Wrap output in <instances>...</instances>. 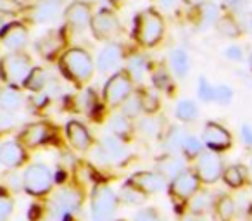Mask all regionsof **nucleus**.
<instances>
[{
	"label": "nucleus",
	"mask_w": 252,
	"mask_h": 221,
	"mask_svg": "<svg viewBox=\"0 0 252 221\" xmlns=\"http://www.w3.org/2000/svg\"><path fill=\"white\" fill-rule=\"evenodd\" d=\"M45 85H47L45 69H42V67H33V69L30 71L28 78H26L25 87L30 88V90H33V92H38V90H42Z\"/></svg>",
	"instance_id": "31"
},
{
	"label": "nucleus",
	"mask_w": 252,
	"mask_h": 221,
	"mask_svg": "<svg viewBox=\"0 0 252 221\" xmlns=\"http://www.w3.org/2000/svg\"><path fill=\"white\" fill-rule=\"evenodd\" d=\"M224 56H226L228 61H242L244 59V50H242V47L238 45H230L226 50H224Z\"/></svg>",
	"instance_id": "45"
},
{
	"label": "nucleus",
	"mask_w": 252,
	"mask_h": 221,
	"mask_svg": "<svg viewBox=\"0 0 252 221\" xmlns=\"http://www.w3.org/2000/svg\"><path fill=\"white\" fill-rule=\"evenodd\" d=\"M0 38L4 42V45L11 50H21L23 47L28 42V30L19 23H11L5 25L4 28L0 30Z\"/></svg>",
	"instance_id": "13"
},
{
	"label": "nucleus",
	"mask_w": 252,
	"mask_h": 221,
	"mask_svg": "<svg viewBox=\"0 0 252 221\" xmlns=\"http://www.w3.org/2000/svg\"><path fill=\"white\" fill-rule=\"evenodd\" d=\"M189 200H190V202H189L190 211H192L193 216L204 214L211 207V204H213V199H211V195H209V193H206V192L195 193V195H192Z\"/></svg>",
	"instance_id": "27"
},
{
	"label": "nucleus",
	"mask_w": 252,
	"mask_h": 221,
	"mask_svg": "<svg viewBox=\"0 0 252 221\" xmlns=\"http://www.w3.org/2000/svg\"><path fill=\"white\" fill-rule=\"evenodd\" d=\"M118 206V197L111 187L97 185L92 193V220L94 221H109Z\"/></svg>",
	"instance_id": "6"
},
{
	"label": "nucleus",
	"mask_w": 252,
	"mask_h": 221,
	"mask_svg": "<svg viewBox=\"0 0 252 221\" xmlns=\"http://www.w3.org/2000/svg\"><path fill=\"white\" fill-rule=\"evenodd\" d=\"M59 12V2L57 0H42L33 11V19L36 23H49L56 18Z\"/></svg>",
	"instance_id": "21"
},
{
	"label": "nucleus",
	"mask_w": 252,
	"mask_h": 221,
	"mask_svg": "<svg viewBox=\"0 0 252 221\" xmlns=\"http://www.w3.org/2000/svg\"><path fill=\"white\" fill-rule=\"evenodd\" d=\"M111 2H112V0H111ZM114 2H119V0H114Z\"/></svg>",
	"instance_id": "54"
},
{
	"label": "nucleus",
	"mask_w": 252,
	"mask_h": 221,
	"mask_svg": "<svg viewBox=\"0 0 252 221\" xmlns=\"http://www.w3.org/2000/svg\"><path fill=\"white\" fill-rule=\"evenodd\" d=\"M175 2H176V0H159V5H161L164 11H169V9H173Z\"/></svg>",
	"instance_id": "49"
},
{
	"label": "nucleus",
	"mask_w": 252,
	"mask_h": 221,
	"mask_svg": "<svg viewBox=\"0 0 252 221\" xmlns=\"http://www.w3.org/2000/svg\"><path fill=\"white\" fill-rule=\"evenodd\" d=\"M23 104V95L19 90L16 88H4V90H0V107L11 113L14 109L21 107Z\"/></svg>",
	"instance_id": "24"
},
{
	"label": "nucleus",
	"mask_w": 252,
	"mask_h": 221,
	"mask_svg": "<svg viewBox=\"0 0 252 221\" xmlns=\"http://www.w3.org/2000/svg\"><path fill=\"white\" fill-rule=\"evenodd\" d=\"M61 69L63 73L74 81L76 85H85L94 74V61L90 54L83 49H69L61 57Z\"/></svg>",
	"instance_id": "1"
},
{
	"label": "nucleus",
	"mask_w": 252,
	"mask_h": 221,
	"mask_svg": "<svg viewBox=\"0 0 252 221\" xmlns=\"http://www.w3.org/2000/svg\"><path fill=\"white\" fill-rule=\"evenodd\" d=\"M182 151L187 158H199L204 152V142L199 140L197 137H193V135H187L185 140H183Z\"/></svg>",
	"instance_id": "33"
},
{
	"label": "nucleus",
	"mask_w": 252,
	"mask_h": 221,
	"mask_svg": "<svg viewBox=\"0 0 252 221\" xmlns=\"http://www.w3.org/2000/svg\"><path fill=\"white\" fill-rule=\"evenodd\" d=\"M32 71V61L25 54H7L0 59V78L11 87L25 83Z\"/></svg>",
	"instance_id": "3"
},
{
	"label": "nucleus",
	"mask_w": 252,
	"mask_h": 221,
	"mask_svg": "<svg viewBox=\"0 0 252 221\" xmlns=\"http://www.w3.org/2000/svg\"><path fill=\"white\" fill-rule=\"evenodd\" d=\"M185 131L182 130V128H178V126H175V128H171L169 130V133H168V137H166V140H164V147H166V151H169V152H180L182 151V145H183V140H185Z\"/></svg>",
	"instance_id": "32"
},
{
	"label": "nucleus",
	"mask_w": 252,
	"mask_h": 221,
	"mask_svg": "<svg viewBox=\"0 0 252 221\" xmlns=\"http://www.w3.org/2000/svg\"><path fill=\"white\" fill-rule=\"evenodd\" d=\"M140 97V102H142V109H144V113L147 114H152L158 111L159 107V97L154 90H144L138 94Z\"/></svg>",
	"instance_id": "36"
},
{
	"label": "nucleus",
	"mask_w": 252,
	"mask_h": 221,
	"mask_svg": "<svg viewBox=\"0 0 252 221\" xmlns=\"http://www.w3.org/2000/svg\"><path fill=\"white\" fill-rule=\"evenodd\" d=\"M121 61H123V49L118 43H109L98 54L97 66L102 73H107V71L116 69L121 64Z\"/></svg>",
	"instance_id": "17"
},
{
	"label": "nucleus",
	"mask_w": 252,
	"mask_h": 221,
	"mask_svg": "<svg viewBox=\"0 0 252 221\" xmlns=\"http://www.w3.org/2000/svg\"><path fill=\"white\" fill-rule=\"evenodd\" d=\"M133 221H161V216L154 207H145L135 214Z\"/></svg>",
	"instance_id": "43"
},
{
	"label": "nucleus",
	"mask_w": 252,
	"mask_h": 221,
	"mask_svg": "<svg viewBox=\"0 0 252 221\" xmlns=\"http://www.w3.org/2000/svg\"><path fill=\"white\" fill-rule=\"evenodd\" d=\"M224 4L230 9H233V11H240V9H244V5L247 4V0H224Z\"/></svg>",
	"instance_id": "47"
},
{
	"label": "nucleus",
	"mask_w": 252,
	"mask_h": 221,
	"mask_svg": "<svg viewBox=\"0 0 252 221\" xmlns=\"http://www.w3.org/2000/svg\"><path fill=\"white\" fill-rule=\"evenodd\" d=\"M131 90H133L131 76L126 71H119V73L112 74L107 83H105L104 97L111 105H119L130 97Z\"/></svg>",
	"instance_id": "7"
},
{
	"label": "nucleus",
	"mask_w": 252,
	"mask_h": 221,
	"mask_svg": "<svg viewBox=\"0 0 252 221\" xmlns=\"http://www.w3.org/2000/svg\"><path fill=\"white\" fill-rule=\"evenodd\" d=\"M0 28H4V19H2V16H0Z\"/></svg>",
	"instance_id": "51"
},
{
	"label": "nucleus",
	"mask_w": 252,
	"mask_h": 221,
	"mask_svg": "<svg viewBox=\"0 0 252 221\" xmlns=\"http://www.w3.org/2000/svg\"><path fill=\"white\" fill-rule=\"evenodd\" d=\"M138 128H140L142 133L147 135V137H154V135L159 133L161 125H159V120H154V118H145V120L140 121Z\"/></svg>",
	"instance_id": "42"
},
{
	"label": "nucleus",
	"mask_w": 252,
	"mask_h": 221,
	"mask_svg": "<svg viewBox=\"0 0 252 221\" xmlns=\"http://www.w3.org/2000/svg\"><path fill=\"white\" fill-rule=\"evenodd\" d=\"M164 33V19L152 9L140 12L135 19V36L145 47L156 45Z\"/></svg>",
	"instance_id": "2"
},
{
	"label": "nucleus",
	"mask_w": 252,
	"mask_h": 221,
	"mask_svg": "<svg viewBox=\"0 0 252 221\" xmlns=\"http://www.w3.org/2000/svg\"><path fill=\"white\" fill-rule=\"evenodd\" d=\"M92 32H94L95 38L104 40V42H109V40L116 38L121 32V25H119V19L116 18V14L109 9H100L97 14L92 18Z\"/></svg>",
	"instance_id": "9"
},
{
	"label": "nucleus",
	"mask_w": 252,
	"mask_h": 221,
	"mask_svg": "<svg viewBox=\"0 0 252 221\" xmlns=\"http://www.w3.org/2000/svg\"><path fill=\"white\" fill-rule=\"evenodd\" d=\"M67 140L76 151H87L92 145V137L80 121H69L66 126Z\"/></svg>",
	"instance_id": "18"
},
{
	"label": "nucleus",
	"mask_w": 252,
	"mask_h": 221,
	"mask_svg": "<svg viewBox=\"0 0 252 221\" xmlns=\"http://www.w3.org/2000/svg\"><path fill=\"white\" fill-rule=\"evenodd\" d=\"M158 168H159V175H161L162 178L175 180L176 176L185 171V162H183V159L178 158V156H166V158H162L161 161L158 162Z\"/></svg>",
	"instance_id": "19"
},
{
	"label": "nucleus",
	"mask_w": 252,
	"mask_h": 221,
	"mask_svg": "<svg viewBox=\"0 0 252 221\" xmlns=\"http://www.w3.org/2000/svg\"><path fill=\"white\" fill-rule=\"evenodd\" d=\"M81 197L80 190L73 189V187H67L63 189L56 195L52 202V216L56 221H73L74 214L80 211L81 206Z\"/></svg>",
	"instance_id": "5"
},
{
	"label": "nucleus",
	"mask_w": 252,
	"mask_h": 221,
	"mask_svg": "<svg viewBox=\"0 0 252 221\" xmlns=\"http://www.w3.org/2000/svg\"><path fill=\"white\" fill-rule=\"evenodd\" d=\"M251 28H252V16H251Z\"/></svg>",
	"instance_id": "53"
},
{
	"label": "nucleus",
	"mask_w": 252,
	"mask_h": 221,
	"mask_svg": "<svg viewBox=\"0 0 252 221\" xmlns=\"http://www.w3.org/2000/svg\"><path fill=\"white\" fill-rule=\"evenodd\" d=\"M251 166H252V159H251Z\"/></svg>",
	"instance_id": "55"
},
{
	"label": "nucleus",
	"mask_w": 252,
	"mask_h": 221,
	"mask_svg": "<svg viewBox=\"0 0 252 221\" xmlns=\"http://www.w3.org/2000/svg\"><path fill=\"white\" fill-rule=\"evenodd\" d=\"M50 137V130L45 123H33L26 126L19 135V142L25 147H38V145L45 144Z\"/></svg>",
	"instance_id": "15"
},
{
	"label": "nucleus",
	"mask_w": 252,
	"mask_h": 221,
	"mask_svg": "<svg viewBox=\"0 0 252 221\" xmlns=\"http://www.w3.org/2000/svg\"><path fill=\"white\" fill-rule=\"evenodd\" d=\"M25 159V149L19 142H5L0 145V162L7 168H19Z\"/></svg>",
	"instance_id": "16"
},
{
	"label": "nucleus",
	"mask_w": 252,
	"mask_h": 221,
	"mask_svg": "<svg viewBox=\"0 0 252 221\" xmlns=\"http://www.w3.org/2000/svg\"><path fill=\"white\" fill-rule=\"evenodd\" d=\"M218 30H220V33H223L224 36H230V38H233V36H237L240 33L237 21L233 18H230V16H224V18H221L218 21Z\"/></svg>",
	"instance_id": "37"
},
{
	"label": "nucleus",
	"mask_w": 252,
	"mask_h": 221,
	"mask_svg": "<svg viewBox=\"0 0 252 221\" xmlns=\"http://www.w3.org/2000/svg\"><path fill=\"white\" fill-rule=\"evenodd\" d=\"M242 137H244L245 144L252 147V128L249 126V125H244V126H242Z\"/></svg>",
	"instance_id": "48"
},
{
	"label": "nucleus",
	"mask_w": 252,
	"mask_h": 221,
	"mask_svg": "<svg viewBox=\"0 0 252 221\" xmlns=\"http://www.w3.org/2000/svg\"><path fill=\"white\" fill-rule=\"evenodd\" d=\"M7 183L11 185V189L12 190H19V189H23V178L21 176H18L16 173H9L7 175Z\"/></svg>",
	"instance_id": "46"
},
{
	"label": "nucleus",
	"mask_w": 252,
	"mask_h": 221,
	"mask_svg": "<svg viewBox=\"0 0 252 221\" xmlns=\"http://www.w3.org/2000/svg\"><path fill=\"white\" fill-rule=\"evenodd\" d=\"M140 113H144V109H142V102L138 95H130L123 102V116H126L128 120L130 118H137Z\"/></svg>",
	"instance_id": "35"
},
{
	"label": "nucleus",
	"mask_w": 252,
	"mask_h": 221,
	"mask_svg": "<svg viewBox=\"0 0 252 221\" xmlns=\"http://www.w3.org/2000/svg\"><path fill=\"white\" fill-rule=\"evenodd\" d=\"M145 197H147V195H145V193H142L138 189H135L130 182L126 183V185L121 189V192H119V199H121L123 202H126V204H131V206H140V204L145 200Z\"/></svg>",
	"instance_id": "28"
},
{
	"label": "nucleus",
	"mask_w": 252,
	"mask_h": 221,
	"mask_svg": "<svg viewBox=\"0 0 252 221\" xmlns=\"http://www.w3.org/2000/svg\"><path fill=\"white\" fill-rule=\"evenodd\" d=\"M98 147H100L102 152L105 154L109 164H111V162L121 161V159L125 158V154H126L121 140H119V138H116V137H104V140L100 142V145H98Z\"/></svg>",
	"instance_id": "20"
},
{
	"label": "nucleus",
	"mask_w": 252,
	"mask_h": 221,
	"mask_svg": "<svg viewBox=\"0 0 252 221\" xmlns=\"http://www.w3.org/2000/svg\"><path fill=\"white\" fill-rule=\"evenodd\" d=\"M109 130L112 131L116 138H128L130 137V131H131V125L130 120L123 114H116V116L111 118L109 121Z\"/></svg>",
	"instance_id": "25"
},
{
	"label": "nucleus",
	"mask_w": 252,
	"mask_h": 221,
	"mask_svg": "<svg viewBox=\"0 0 252 221\" xmlns=\"http://www.w3.org/2000/svg\"><path fill=\"white\" fill-rule=\"evenodd\" d=\"M202 142L209 151H226L231 145V135L218 123H207L202 131Z\"/></svg>",
	"instance_id": "11"
},
{
	"label": "nucleus",
	"mask_w": 252,
	"mask_h": 221,
	"mask_svg": "<svg viewBox=\"0 0 252 221\" xmlns=\"http://www.w3.org/2000/svg\"><path fill=\"white\" fill-rule=\"evenodd\" d=\"M61 43H63V42H61V38L57 36V33L50 32V33H47L42 40H40L38 45H36V49H38V52L42 54V56L52 57L54 54L57 52V49L61 47Z\"/></svg>",
	"instance_id": "26"
},
{
	"label": "nucleus",
	"mask_w": 252,
	"mask_h": 221,
	"mask_svg": "<svg viewBox=\"0 0 252 221\" xmlns=\"http://www.w3.org/2000/svg\"><path fill=\"white\" fill-rule=\"evenodd\" d=\"M199 182L195 173L192 171H183L182 175H178L175 180H171V187L169 192L175 199L178 200H187L192 195H195V192L199 190Z\"/></svg>",
	"instance_id": "10"
},
{
	"label": "nucleus",
	"mask_w": 252,
	"mask_h": 221,
	"mask_svg": "<svg viewBox=\"0 0 252 221\" xmlns=\"http://www.w3.org/2000/svg\"><path fill=\"white\" fill-rule=\"evenodd\" d=\"M169 64H171L173 73L178 78H185L190 71V59L189 54L182 49H176L169 54Z\"/></svg>",
	"instance_id": "22"
},
{
	"label": "nucleus",
	"mask_w": 252,
	"mask_h": 221,
	"mask_svg": "<svg viewBox=\"0 0 252 221\" xmlns=\"http://www.w3.org/2000/svg\"><path fill=\"white\" fill-rule=\"evenodd\" d=\"M52 173L45 164H32L23 175V189L33 197L45 195L52 189Z\"/></svg>",
	"instance_id": "4"
},
{
	"label": "nucleus",
	"mask_w": 252,
	"mask_h": 221,
	"mask_svg": "<svg viewBox=\"0 0 252 221\" xmlns=\"http://www.w3.org/2000/svg\"><path fill=\"white\" fill-rule=\"evenodd\" d=\"M249 66H251V69H252V54H251V59H249Z\"/></svg>",
	"instance_id": "52"
},
{
	"label": "nucleus",
	"mask_w": 252,
	"mask_h": 221,
	"mask_svg": "<svg viewBox=\"0 0 252 221\" xmlns=\"http://www.w3.org/2000/svg\"><path fill=\"white\" fill-rule=\"evenodd\" d=\"M216 213H218V218H220L221 221H230L235 214L233 199L228 197V195L220 197V200H218V204H216Z\"/></svg>",
	"instance_id": "34"
},
{
	"label": "nucleus",
	"mask_w": 252,
	"mask_h": 221,
	"mask_svg": "<svg viewBox=\"0 0 252 221\" xmlns=\"http://www.w3.org/2000/svg\"><path fill=\"white\" fill-rule=\"evenodd\" d=\"M14 123H16V120L12 113H7V111H2V113H0V133L9 131L14 126Z\"/></svg>",
	"instance_id": "44"
},
{
	"label": "nucleus",
	"mask_w": 252,
	"mask_h": 221,
	"mask_svg": "<svg viewBox=\"0 0 252 221\" xmlns=\"http://www.w3.org/2000/svg\"><path fill=\"white\" fill-rule=\"evenodd\" d=\"M145 71H147V63H145L144 56L137 54V56L128 59V69H126V73L130 74L131 80H144Z\"/></svg>",
	"instance_id": "29"
},
{
	"label": "nucleus",
	"mask_w": 252,
	"mask_h": 221,
	"mask_svg": "<svg viewBox=\"0 0 252 221\" xmlns=\"http://www.w3.org/2000/svg\"><path fill=\"white\" fill-rule=\"evenodd\" d=\"M231 97H233V90H231L228 85H220V87H214V102L218 104H230Z\"/></svg>",
	"instance_id": "41"
},
{
	"label": "nucleus",
	"mask_w": 252,
	"mask_h": 221,
	"mask_svg": "<svg viewBox=\"0 0 252 221\" xmlns=\"http://www.w3.org/2000/svg\"><path fill=\"white\" fill-rule=\"evenodd\" d=\"M175 114L182 121H193L199 116V109H197V105L192 100H180L176 104Z\"/></svg>",
	"instance_id": "30"
},
{
	"label": "nucleus",
	"mask_w": 252,
	"mask_h": 221,
	"mask_svg": "<svg viewBox=\"0 0 252 221\" xmlns=\"http://www.w3.org/2000/svg\"><path fill=\"white\" fill-rule=\"evenodd\" d=\"M12 207H14L12 197L0 187V221L9 220V216L12 214Z\"/></svg>",
	"instance_id": "38"
},
{
	"label": "nucleus",
	"mask_w": 252,
	"mask_h": 221,
	"mask_svg": "<svg viewBox=\"0 0 252 221\" xmlns=\"http://www.w3.org/2000/svg\"><path fill=\"white\" fill-rule=\"evenodd\" d=\"M200 18H202L204 25H214L216 21H220V14H218V7L214 4H204L200 9Z\"/></svg>",
	"instance_id": "39"
},
{
	"label": "nucleus",
	"mask_w": 252,
	"mask_h": 221,
	"mask_svg": "<svg viewBox=\"0 0 252 221\" xmlns=\"http://www.w3.org/2000/svg\"><path fill=\"white\" fill-rule=\"evenodd\" d=\"M185 221H204V220H200L199 216H189V218H185Z\"/></svg>",
	"instance_id": "50"
},
{
	"label": "nucleus",
	"mask_w": 252,
	"mask_h": 221,
	"mask_svg": "<svg viewBox=\"0 0 252 221\" xmlns=\"http://www.w3.org/2000/svg\"><path fill=\"white\" fill-rule=\"evenodd\" d=\"M223 180L228 187H231V189H240V187L245 183V180H247V169H245L242 164L228 166V168L223 171Z\"/></svg>",
	"instance_id": "23"
},
{
	"label": "nucleus",
	"mask_w": 252,
	"mask_h": 221,
	"mask_svg": "<svg viewBox=\"0 0 252 221\" xmlns=\"http://www.w3.org/2000/svg\"><path fill=\"white\" fill-rule=\"evenodd\" d=\"M66 21L69 26H73L74 30H78V32H81V30H85L87 26L92 25V11H90V5L85 4V2H73V4L69 5V7L66 9Z\"/></svg>",
	"instance_id": "14"
},
{
	"label": "nucleus",
	"mask_w": 252,
	"mask_h": 221,
	"mask_svg": "<svg viewBox=\"0 0 252 221\" xmlns=\"http://www.w3.org/2000/svg\"><path fill=\"white\" fill-rule=\"evenodd\" d=\"M130 183L138 189L145 195H151V193H158L164 189V178H162L159 173L156 171H142L135 173L130 178Z\"/></svg>",
	"instance_id": "12"
},
{
	"label": "nucleus",
	"mask_w": 252,
	"mask_h": 221,
	"mask_svg": "<svg viewBox=\"0 0 252 221\" xmlns=\"http://www.w3.org/2000/svg\"><path fill=\"white\" fill-rule=\"evenodd\" d=\"M195 175L202 183H207V185L216 183L223 176V161L220 154L214 151H204L197 158Z\"/></svg>",
	"instance_id": "8"
},
{
	"label": "nucleus",
	"mask_w": 252,
	"mask_h": 221,
	"mask_svg": "<svg viewBox=\"0 0 252 221\" xmlns=\"http://www.w3.org/2000/svg\"><path fill=\"white\" fill-rule=\"evenodd\" d=\"M197 95H199V98L202 102H213L214 100V87L206 80V78H200L199 80Z\"/></svg>",
	"instance_id": "40"
}]
</instances>
